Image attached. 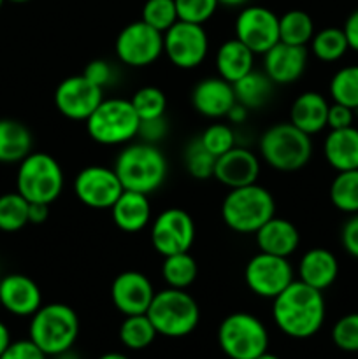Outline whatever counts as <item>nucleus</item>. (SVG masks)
I'll return each instance as SVG.
<instances>
[{
  "label": "nucleus",
  "instance_id": "nucleus-23",
  "mask_svg": "<svg viewBox=\"0 0 358 359\" xmlns=\"http://www.w3.org/2000/svg\"><path fill=\"white\" fill-rule=\"evenodd\" d=\"M255 237L260 252L283 256V258H288L290 255H293L297 251L298 244H300V235H298V230L295 228V224L291 221L276 216L267 221L256 231Z\"/></svg>",
  "mask_w": 358,
  "mask_h": 359
},
{
  "label": "nucleus",
  "instance_id": "nucleus-45",
  "mask_svg": "<svg viewBox=\"0 0 358 359\" xmlns=\"http://www.w3.org/2000/svg\"><path fill=\"white\" fill-rule=\"evenodd\" d=\"M83 76L104 90L112 81V67L107 62H104V60H93V62H90L86 65Z\"/></svg>",
  "mask_w": 358,
  "mask_h": 359
},
{
  "label": "nucleus",
  "instance_id": "nucleus-28",
  "mask_svg": "<svg viewBox=\"0 0 358 359\" xmlns=\"http://www.w3.org/2000/svg\"><path fill=\"white\" fill-rule=\"evenodd\" d=\"M34 137L16 119H0V163H20L32 153Z\"/></svg>",
  "mask_w": 358,
  "mask_h": 359
},
{
  "label": "nucleus",
  "instance_id": "nucleus-15",
  "mask_svg": "<svg viewBox=\"0 0 358 359\" xmlns=\"http://www.w3.org/2000/svg\"><path fill=\"white\" fill-rule=\"evenodd\" d=\"M235 39L255 55H265L279 42V16L262 6H248L235 20Z\"/></svg>",
  "mask_w": 358,
  "mask_h": 359
},
{
  "label": "nucleus",
  "instance_id": "nucleus-13",
  "mask_svg": "<svg viewBox=\"0 0 358 359\" xmlns=\"http://www.w3.org/2000/svg\"><path fill=\"white\" fill-rule=\"evenodd\" d=\"M244 280L256 297L274 300L295 280L293 269L288 258L258 252L246 265Z\"/></svg>",
  "mask_w": 358,
  "mask_h": 359
},
{
  "label": "nucleus",
  "instance_id": "nucleus-33",
  "mask_svg": "<svg viewBox=\"0 0 358 359\" xmlns=\"http://www.w3.org/2000/svg\"><path fill=\"white\" fill-rule=\"evenodd\" d=\"M330 202L340 212H358V168L337 172L330 184Z\"/></svg>",
  "mask_w": 358,
  "mask_h": 359
},
{
  "label": "nucleus",
  "instance_id": "nucleus-11",
  "mask_svg": "<svg viewBox=\"0 0 358 359\" xmlns=\"http://www.w3.org/2000/svg\"><path fill=\"white\" fill-rule=\"evenodd\" d=\"M116 56L128 67H146L164 53V34L142 20L126 25L116 37Z\"/></svg>",
  "mask_w": 358,
  "mask_h": 359
},
{
  "label": "nucleus",
  "instance_id": "nucleus-41",
  "mask_svg": "<svg viewBox=\"0 0 358 359\" xmlns=\"http://www.w3.org/2000/svg\"><path fill=\"white\" fill-rule=\"evenodd\" d=\"M199 139L202 140L206 149L216 158H220L221 154H225L232 147H235L234 132H232L230 126L221 125V123H214V125L207 126Z\"/></svg>",
  "mask_w": 358,
  "mask_h": 359
},
{
  "label": "nucleus",
  "instance_id": "nucleus-47",
  "mask_svg": "<svg viewBox=\"0 0 358 359\" xmlns=\"http://www.w3.org/2000/svg\"><path fill=\"white\" fill-rule=\"evenodd\" d=\"M165 133H167V121H165V116H164V118L140 121L139 135L142 137L144 142L157 144L158 140L164 139Z\"/></svg>",
  "mask_w": 358,
  "mask_h": 359
},
{
  "label": "nucleus",
  "instance_id": "nucleus-57",
  "mask_svg": "<svg viewBox=\"0 0 358 359\" xmlns=\"http://www.w3.org/2000/svg\"><path fill=\"white\" fill-rule=\"evenodd\" d=\"M4 2H6V0H0V9H2V6H4Z\"/></svg>",
  "mask_w": 358,
  "mask_h": 359
},
{
  "label": "nucleus",
  "instance_id": "nucleus-40",
  "mask_svg": "<svg viewBox=\"0 0 358 359\" xmlns=\"http://www.w3.org/2000/svg\"><path fill=\"white\" fill-rule=\"evenodd\" d=\"M332 342L344 353H358V312L337 319L332 328Z\"/></svg>",
  "mask_w": 358,
  "mask_h": 359
},
{
  "label": "nucleus",
  "instance_id": "nucleus-1",
  "mask_svg": "<svg viewBox=\"0 0 358 359\" xmlns=\"http://www.w3.org/2000/svg\"><path fill=\"white\" fill-rule=\"evenodd\" d=\"M326 305L323 291L293 280L274 298L272 319L277 328L291 339H311L325 323Z\"/></svg>",
  "mask_w": 358,
  "mask_h": 359
},
{
  "label": "nucleus",
  "instance_id": "nucleus-19",
  "mask_svg": "<svg viewBox=\"0 0 358 359\" xmlns=\"http://www.w3.org/2000/svg\"><path fill=\"white\" fill-rule=\"evenodd\" d=\"M307 48L277 42L263 55V70L274 84H291L302 77L307 67Z\"/></svg>",
  "mask_w": 358,
  "mask_h": 359
},
{
  "label": "nucleus",
  "instance_id": "nucleus-22",
  "mask_svg": "<svg viewBox=\"0 0 358 359\" xmlns=\"http://www.w3.org/2000/svg\"><path fill=\"white\" fill-rule=\"evenodd\" d=\"M339 276V262L336 255L325 248H312L298 263V280L314 290L325 291Z\"/></svg>",
  "mask_w": 358,
  "mask_h": 359
},
{
  "label": "nucleus",
  "instance_id": "nucleus-30",
  "mask_svg": "<svg viewBox=\"0 0 358 359\" xmlns=\"http://www.w3.org/2000/svg\"><path fill=\"white\" fill-rule=\"evenodd\" d=\"M157 330L147 314L125 316L119 326V340L130 351H142L150 347L157 339Z\"/></svg>",
  "mask_w": 358,
  "mask_h": 359
},
{
  "label": "nucleus",
  "instance_id": "nucleus-7",
  "mask_svg": "<svg viewBox=\"0 0 358 359\" xmlns=\"http://www.w3.org/2000/svg\"><path fill=\"white\" fill-rule=\"evenodd\" d=\"M140 119L130 100L109 98L102 100L86 119L88 135L102 146H119L139 135Z\"/></svg>",
  "mask_w": 358,
  "mask_h": 359
},
{
  "label": "nucleus",
  "instance_id": "nucleus-50",
  "mask_svg": "<svg viewBox=\"0 0 358 359\" xmlns=\"http://www.w3.org/2000/svg\"><path fill=\"white\" fill-rule=\"evenodd\" d=\"M227 118L234 123H242L246 118H248V107H244L242 104H235L234 107L230 109V112L227 114Z\"/></svg>",
  "mask_w": 358,
  "mask_h": 359
},
{
  "label": "nucleus",
  "instance_id": "nucleus-56",
  "mask_svg": "<svg viewBox=\"0 0 358 359\" xmlns=\"http://www.w3.org/2000/svg\"><path fill=\"white\" fill-rule=\"evenodd\" d=\"M9 2H14V4H25V2H30V0H9Z\"/></svg>",
  "mask_w": 358,
  "mask_h": 359
},
{
  "label": "nucleus",
  "instance_id": "nucleus-6",
  "mask_svg": "<svg viewBox=\"0 0 358 359\" xmlns=\"http://www.w3.org/2000/svg\"><path fill=\"white\" fill-rule=\"evenodd\" d=\"M260 153L269 167L279 172L304 168L312 156L311 135L291 123H277L260 137Z\"/></svg>",
  "mask_w": 358,
  "mask_h": 359
},
{
  "label": "nucleus",
  "instance_id": "nucleus-53",
  "mask_svg": "<svg viewBox=\"0 0 358 359\" xmlns=\"http://www.w3.org/2000/svg\"><path fill=\"white\" fill-rule=\"evenodd\" d=\"M218 2H220L221 6H227V7H241V6H246L249 0H218Z\"/></svg>",
  "mask_w": 358,
  "mask_h": 359
},
{
  "label": "nucleus",
  "instance_id": "nucleus-42",
  "mask_svg": "<svg viewBox=\"0 0 358 359\" xmlns=\"http://www.w3.org/2000/svg\"><path fill=\"white\" fill-rule=\"evenodd\" d=\"M220 2L218 0H175L179 21L204 25L213 18Z\"/></svg>",
  "mask_w": 358,
  "mask_h": 359
},
{
  "label": "nucleus",
  "instance_id": "nucleus-24",
  "mask_svg": "<svg viewBox=\"0 0 358 359\" xmlns=\"http://www.w3.org/2000/svg\"><path fill=\"white\" fill-rule=\"evenodd\" d=\"M111 214L119 230L126 233H137L144 230L151 221L150 198L144 193L125 189L111 207Z\"/></svg>",
  "mask_w": 358,
  "mask_h": 359
},
{
  "label": "nucleus",
  "instance_id": "nucleus-12",
  "mask_svg": "<svg viewBox=\"0 0 358 359\" xmlns=\"http://www.w3.org/2000/svg\"><path fill=\"white\" fill-rule=\"evenodd\" d=\"M195 242V223L186 210L171 207L158 214L151 226V244L158 255L188 252Z\"/></svg>",
  "mask_w": 358,
  "mask_h": 359
},
{
  "label": "nucleus",
  "instance_id": "nucleus-34",
  "mask_svg": "<svg viewBox=\"0 0 358 359\" xmlns=\"http://www.w3.org/2000/svg\"><path fill=\"white\" fill-rule=\"evenodd\" d=\"M347 39L343 28L329 27L319 30L311 39V51L318 60L326 63L337 62L347 53Z\"/></svg>",
  "mask_w": 358,
  "mask_h": 359
},
{
  "label": "nucleus",
  "instance_id": "nucleus-10",
  "mask_svg": "<svg viewBox=\"0 0 358 359\" xmlns=\"http://www.w3.org/2000/svg\"><path fill=\"white\" fill-rule=\"evenodd\" d=\"M209 37L204 25L175 21L164 34V53L178 69H195L206 60Z\"/></svg>",
  "mask_w": 358,
  "mask_h": 359
},
{
  "label": "nucleus",
  "instance_id": "nucleus-20",
  "mask_svg": "<svg viewBox=\"0 0 358 359\" xmlns=\"http://www.w3.org/2000/svg\"><path fill=\"white\" fill-rule=\"evenodd\" d=\"M192 104L195 111L206 118H227L230 109L237 104L234 84L220 76L206 77L193 88Z\"/></svg>",
  "mask_w": 358,
  "mask_h": 359
},
{
  "label": "nucleus",
  "instance_id": "nucleus-52",
  "mask_svg": "<svg viewBox=\"0 0 358 359\" xmlns=\"http://www.w3.org/2000/svg\"><path fill=\"white\" fill-rule=\"evenodd\" d=\"M53 359H83V358H81L74 349H69V351H63V353L56 354V356H53Z\"/></svg>",
  "mask_w": 358,
  "mask_h": 359
},
{
  "label": "nucleus",
  "instance_id": "nucleus-51",
  "mask_svg": "<svg viewBox=\"0 0 358 359\" xmlns=\"http://www.w3.org/2000/svg\"><path fill=\"white\" fill-rule=\"evenodd\" d=\"M9 344H11L9 328H7V326L0 321V356H2V353L7 349V346H9Z\"/></svg>",
  "mask_w": 358,
  "mask_h": 359
},
{
  "label": "nucleus",
  "instance_id": "nucleus-14",
  "mask_svg": "<svg viewBox=\"0 0 358 359\" xmlns=\"http://www.w3.org/2000/svg\"><path fill=\"white\" fill-rule=\"evenodd\" d=\"M123 191L125 189L114 168L102 165L84 167L74 179V193L77 200L90 209H111Z\"/></svg>",
  "mask_w": 358,
  "mask_h": 359
},
{
  "label": "nucleus",
  "instance_id": "nucleus-44",
  "mask_svg": "<svg viewBox=\"0 0 358 359\" xmlns=\"http://www.w3.org/2000/svg\"><path fill=\"white\" fill-rule=\"evenodd\" d=\"M354 121V111L353 109L346 107L343 104H330L329 107V118H326V126L330 130H340V128H350Z\"/></svg>",
  "mask_w": 358,
  "mask_h": 359
},
{
  "label": "nucleus",
  "instance_id": "nucleus-8",
  "mask_svg": "<svg viewBox=\"0 0 358 359\" xmlns=\"http://www.w3.org/2000/svg\"><path fill=\"white\" fill-rule=\"evenodd\" d=\"M63 189V170L48 153H30L20 161L16 174V191L30 203L51 205Z\"/></svg>",
  "mask_w": 358,
  "mask_h": 359
},
{
  "label": "nucleus",
  "instance_id": "nucleus-46",
  "mask_svg": "<svg viewBox=\"0 0 358 359\" xmlns=\"http://www.w3.org/2000/svg\"><path fill=\"white\" fill-rule=\"evenodd\" d=\"M340 244L347 255L358 258V212L351 214L350 219L344 223L340 230Z\"/></svg>",
  "mask_w": 358,
  "mask_h": 359
},
{
  "label": "nucleus",
  "instance_id": "nucleus-2",
  "mask_svg": "<svg viewBox=\"0 0 358 359\" xmlns=\"http://www.w3.org/2000/svg\"><path fill=\"white\" fill-rule=\"evenodd\" d=\"M167 158L154 144L139 142L126 146L118 154L114 172L121 181L123 189L150 193L157 191L167 179Z\"/></svg>",
  "mask_w": 358,
  "mask_h": 359
},
{
  "label": "nucleus",
  "instance_id": "nucleus-36",
  "mask_svg": "<svg viewBox=\"0 0 358 359\" xmlns=\"http://www.w3.org/2000/svg\"><path fill=\"white\" fill-rule=\"evenodd\" d=\"M28 202L20 193H4L0 196V230L13 233L28 224Z\"/></svg>",
  "mask_w": 358,
  "mask_h": 359
},
{
  "label": "nucleus",
  "instance_id": "nucleus-38",
  "mask_svg": "<svg viewBox=\"0 0 358 359\" xmlns=\"http://www.w3.org/2000/svg\"><path fill=\"white\" fill-rule=\"evenodd\" d=\"M214 165H216V156L206 149L202 140L199 137L190 140L185 149V167L188 174L199 181L214 177Z\"/></svg>",
  "mask_w": 358,
  "mask_h": 359
},
{
  "label": "nucleus",
  "instance_id": "nucleus-54",
  "mask_svg": "<svg viewBox=\"0 0 358 359\" xmlns=\"http://www.w3.org/2000/svg\"><path fill=\"white\" fill-rule=\"evenodd\" d=\"M98 359H130V358L125 356V354H121V353H105V354H102Z\"/></svg>",
  "mask_w": 358,
  "mask_h": 359
},
{
  "label": "nucleus",
  "instance_id": "nucleus-4",
  "mask_svg": "<svg viewBox=\"0 0 358 359\" xmlns=\"http://www.w3.org/2000/svg\"><path fill=\"white\" fill-rule=\"evenodd\" d=\"M276 216V202L269 189L255 184L230 189L221 203V217L237 233H256Z\"/></svg>",
  "mask_w": 358,
  "mask_h": 359
},
{
  "label": "nucleus",
  "instance_id": "nucleus-18",
  "mask_svg": "<svg viewBox=\"0 0 358 359\" xmlns=\"http://www.w3.org/2000/svg\"><path fill=\"white\" fill-rule=\"evenodd\" d=\"M0 307L18 318H32L42 307L41 287L23 273H9L0 279Z\"/></svg>",
  "mask_w": 358,
  "mask_h": 359
},
{
  "label": "nucleus",
  "instance_id": "nucleus-37",
  "mask_svg": "<svg viewBox=\"0 0 358 359\" xmlns=\"http://www.w3.org/2000/svg\"><path fill=\"white\" fill-rule=\"evenodd\" d=\"M130 104L135 109L140 121H147V119L164 118L165 109H167V97L160 88L144 86L133 93Z\"/></svg>",
  "mask_w": 358,
  "mask_h": 359
},
{
  "label": "nucleus",
  "instance_id": "nucleus-29",
  "mask_svg": "<svg viewBox=\"0 0 358 359\" xmlns=\"http://www.w3.org/2000/svg\"><path fill=\"white\" fill-rule=\"evenodd\" d=\"M272 81L265 76V72H256L251 70L234 83L235 98L239 104L248 109H258L267 104L272 93Z\"/></svg>",
  "mask_w": 358,
  "mask_h": 359
},
{
  "label": "nucleus",
  "instance_id": "nucleus-3",
  "mask_svg": "<svg viewBox=\"0 0 358 359\" xmlns=\"http://www.w3.org/2000/svg\"><path fill=\"white\" fill-rule=\"evenodd\" d=\"M79 337V318L76 311L65 304L42 305L30 319L28 339L44 354L56 356L72 349Z\"/></svg>",
  "mask_w": 358,
  "mask_h": 359
},
{
  "label": "nucleus",
  "instance_id": "nucleus-16",
  "mask_svg": "<svg viewBox=\"0 0 358 359\" xmlns=\"http://www.w3.org/2000/svg\"><path fill=\"white\" fill-rule=\"evenodd\" d=\"M102 88L88 81L86 77L70 76L58 84L55 91V105L65 118L74 121H86L95 109L104 100Z\"/></svg>",
  "mask_w": 358,
  "mask_h": 359
},
{
  "label": "nucleus",
  "instance_id": "nucleus-31",
  "mask_svg": "<svg viewBox=\"0 0 358 359\" xmlns=\"http://www.w3.org/2000/svg\"><path fill=\"white\" fill-rule=\"evenodd\" d=\"M197 262L188 252H178V255L165 256L164 265H161V276L168 284V287L175 290H186L192 286L197 279Z\"/></svg>",
  "mask_w": 358,
  "mask_h": 359
},
{
  "label": "nucleus",
  "instance_id": "nucleus-49",
  "mask_svg": "<svg viewBox=\"0 0 358 359\" xmlns=\"http://www.w3.org/2000/svg\"><path fill=\"white\" fill-rule=\"evenodd\" d=\"M49 217V203H30L28 205V223L42 224Z\"/></svg>",
  "mask_w": 358,
  "mask_h": 359
},
{
  "label": "nucleus",
  "instance_id": "nucleus-5",
  "mask_svg": "<svg viewBox=\"0 0 358 359\" xmlns=\"http://www.w3.org/2000/svg\"><path fill=\"white\" fill-rule=\"evenodd\" d=\"M147 318L158 335L167 339H181L195 332L200 321V309L195 298L185 290L167 287L154 293L147 309Z\"/></svg>",
  "mask_w": 358,
  "mask_h": 359
},
{
  "label": "nucleus",
  "instance_id": "nucleus-43",
  "mask_svg": "<svg viewBox=\"0 0 358 359\" xmlns=\"http://www.w3.org/2000/svg\"><path fill=\"white\" fill-rule=\"evenodd\" d=\"M0 359H48V354L39 349L30 339H23L16 340V342L11 340V344L4 351Z\"/></svg>",
  "mask_w": 358,
  "mask_h": 359
},
{
  "label": "nucleus",
  "instance_id": "nucleus-9",
  "mask_svg": "<svg viewBox=\"0 0 358 359\" xmlns=\"http://www.w3.org/2000/svg\"><path fill=\"white\" fill-rule=\"evenodd\" d=\"M218 344L230 359H256L269 349V333L256 316L234 312L221 321Z\"/></svg>",
  "mask_w": 358,
  "mask_h": 359
},
{
  "label": "nucleus",
  "instance_id": "nucleus-32",
  "mask_svg": "<svg viewBox=\"0 0 358 359\" xmlns=\"http://www.w3.org/2000/svg\"><path fill=\"white\" fill-rule=\"evenodd\" d=\"M314 35V23L305 11H288L279 16V41L291 46H307Z\"/></svg>",
  "mask_w": 358,
  "mask_h": 359
},
{
  "label": "nucleus",
  "instance_id": "nucleus-48",
  "mask_svg": "<svg viewBox=\"0 0 358 359\" xmlns=\"http://www.w3.org/2000/svg\"><path fill=\"white\" fill-rule=\"evenodd\" d=\"M343 32L344 35H346L350 49H353V51L358 53V9H354L353 13L346 18Z\"/></svg>",
  "mask_w": 358,
  "mask_h": 359
},
{
  "label": "nucleus",
  "instance_id": "nucleus-17",
  "mask_svg": "<svg viewBox=\"0 0 358 359\" xmlns=\"http://www.w3.org/2000/svg\"><path fill=\"white\" fill-rule=\"evenodd\" d=\"M154 287L144 273L135 270L121 272L111 286V300L123 316L146 314L154 298Z\"/></svg>",
  "mask_w": 358,
  "mask_h": 359
},
{
  "label": "nucleus",
  "instance_id": "nucleus-21",
  "mask_svg": "<svg viewBox=\"0 0 358 359\" xmlns=\"http://www.w3.org/2000/svg\"><path fill=\"white\" fill-rule=\"evenodd\" d=\"M260 175V161L251 151L244 147H232L214 165V179L230 189L255 184Z\"/></svg>",
  "mask_w": 358,
  "mask_h": 359
},
{
  "label": "nucleus",
  "instance_id": "nucleus-39",
  "mask_svg": "<svg viewBox=\"0 0 358 359\" xmlns=\"http://www.w3.org/2000/svg\"><path fill=\"white\" fill-rule=\"evenodd\" d=\"M178 20L175 0H146L144 4L142 21L161 34H165Z\"/></svg>",
  "mask_w": 358,
  "mask_h": 359
},
{
  "label": "nucleus",
  "instance_id": "nucleus-35",
  "mask_svg": "<svg viewBox=\"0 0 358 359\" xmlns=\"http://www.w3.org/2000/svg\"><path fill=\"white\" fill-rule=\"evenodd\" d=\"M330 97L337 104L358 109V65H347L337 70L330 79Z\"/></svg>",
  "mask_w": 358,
  "mask_h": 359
},
{
  "label": "nucleus",
  "instance_id": "nucleus-55",
  "mask_svg": "<svg viewBox=\"0 0 358 359\" xmlns=\"http://www.w3.org/2000/svg\"><path fill=\"white\" fill-rule=\"evenodd\" d=\"M256 359H281L279 356H276V354H272V353H269V351H267V353H263V354H260L258 358Z\"/></svg>",
  "mask_w": 358,
  "mask_h": 359
},
{
  "label": "nucleus",
  "instance_id": "nucleus-27",
  "mask_svg": "<svg viewBox=\"0 0 358 359\" xmlns=\"http://www.w3.org/2000/svg\"><path fill=\"white\" fill-rule=\"evenodd\" d=\"M253 63H255V53L239 39L225 41L216 51L218 76L232 84L251 72Z\"/></svg>",
  "mask_w": 358,
  "mask_h": 359
},
{
  "label": "nucleus",
  "instance_id": "nucleus-26",
  "mask_svg": "<svg viewBox=\"0 0 358 359\" xmlns=\"http://www.w3.org/2000/svg\"><path fill=\"white\" fill-rule=\"evenodd\" d=\"M323 153L330 167L337 172L358 168V128L330 130L325 137Z\"/></svg>",
  "mask_w": 358,
  "mask_h": 359
},
{
  "label": "nucleus",
  "instance_id": "nucleus-25",
  "mask_svg": "<svg viewBox=\"0 0 358 359\" xmlns=\"http://www.w3.org/2000/svg\"><path fill=\"white\" fill-rule=\"evenodd\" d=\"M330 104L318 91H304L293 100L290 109V123L307 135L326 128Z\"/></svg>",
  "mask_w": 358,
  "mask_h": 359
}]
</instances>
